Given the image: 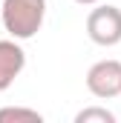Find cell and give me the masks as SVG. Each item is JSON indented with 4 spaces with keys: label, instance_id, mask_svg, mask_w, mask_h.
Returning a JSON list of instances; mask_svg holds the SVG:
<instances>
[{
    "label": "cell",
    "instance_id": "1",
    "mask_svg": "<svg viewBox=\"0 0 121 123\" xmlns=\"http://www.w3.org/2000/svg\"><path fill=\"white\" fill-rule=\"evenodd\" d=\"M3 29L15 40H29L43 29L46 20V0H3L0 9Z\"/></svg>",
    "mask_w": 121,
    "mask_h": 123
},
{
    "label": "cell",
    "instance_id": "2",
    "mask_svg": "<svg viewBox=\"0 0 121 123\" xmlns=\"http://www.w3.org/2000/svg\"><path fill=\"white\" fill-rule=\"evenodd\" d=\"M87 34L95 46H118L121 43V9L110 3H98L87 14Z\"/></svg>",
    "mask_w": 121,
    "mask_h": 123
},
{
    "label": "cell",
    "instance_id": "3",
    "mask_svg": "<svg viewBox=\"0 0 121 123\" xmlns=\"http://www.w3.org/2000/svg\"><path fill=\"white\" fill-rule=\"evenodd\" d=\"M87 89L90 94L110 100V97H121V60H98L90 66L87 72Z\"/></svg>",
    "mask_w": 121,
    "mask_h": 123
},
{
    "label": "cell",
    "instance_id": "4",
    "mask_svg": "<svg viewBox=\"0 0 121 123\" xmlns=\"http://www.w3.org/2000/svg\"><path fill=\"white\" fill-rule=\"evenodd\" d=\"M23 69H26V52H23L20 40H15V37L0 40V92L12 89V83L20 77Z\"/></svg>",
    "mask_w": 121,
    "mask_h": 123
},
{
    "label": "cell",
    "instance_id": "5",
    "mask_svg": "<svg viewBox=\"0 0 121 123\" xmlns=\"http://www.w3.org/2000/svg\"><path fill=\"white\" fill-rule=\"evenodd\" d=\"M43 115L38 109H26V106H3L0 109V123H40Z\"/></svg>",
    "mask_w": 121,
    "mask_h": 123
},
{
    "label": "cell",
    "instance_id": "6",
    "mask_svg": "<svg viewBox=\"0 0 121 123\" xmlns=\"http://www.w3.org/2000/svg\"><path fill=\"white\" fill-rule=\"evenodd\" d=\"M75 123H115V115L104 106H87L75 115Z\"/></svg>",
    "mask_w": 121,
    "mask_h": 123
},
{
    "label": "cell",
    "instance_id": "7",
    "mask_svg": "<svg viewBox=\"0 0 121 123\" xmlns=\"http://www.w3.org/2000/svg\"><path fill=\"white\" fill-rule=\"evenodd\" d=\"M75 3H78V6H98L101 0H75Z\"/></svg>",
    "mask_w": 121,
    "mask_h": 123
},
{
    "label": "cell",
    "instance_id": "8",
    "mask_svg": "<svg viewBox=\"0 0 121 123\" xmlns=\"http://www.w3.org/2000/svg\"><path fill=\"white\" fill-rule=\"evenodd\" d=\"M0 9H3V0H0Z\"/></svg>",
    "mask_w": 121,
    "mask_h": 123
}]
</instances>
